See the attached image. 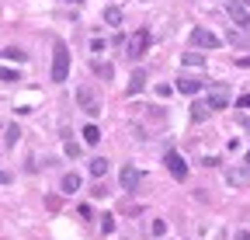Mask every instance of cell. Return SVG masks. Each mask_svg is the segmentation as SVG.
<instances>
[{"mask_svg":"<svg viewBox=\"0 0 250 240\" xmlns=\"http://www.w3.org/2000/svg\"><path fill=\"white\" fill-rule=\"evenodd\" d=\"M70 77V49L62 39L52 42V84H62Z\"/></svg>","mask_w":250,"mask_h":240,"instance_id":"6da1fadb","label":"cell"},{"mask_svg":"<svg viewBox=\"0 0 250 240\" xmlns=\"http://www.w3.org/2000/svg\"><path fill=\"white\" fill-rule=\"evenodd\" d=\"M149 49V28H139V32L129 35V42H125V56L129 59H143Z\"/></svg>","mask_w":250,"mask_h":240,"instance_id":"7a4b0ae2","label":"cell"},{"mask_svg":"<svg viewBox=\"0 0 250 240\" xmlns=\"http://www.w3.org/2000/svg\"><path fill=\"white\" fill-rule=\"evenodd\" d=\"M191 45H195V49H219V45H223V39L198 24V28H191Z\"/></svg>","mask_w":250,"mask_h":240,"instance_id":"3957f363","label":"cell"},{"mask_svg":"<svg viewBox=\"0 0 250 240\" xmlns=\"http://www.w3.org/2000/svg\"><path fill=\"white\" fill-rule=\"evenodd\" d=\"M229 18H233V24H240L243 32H250V11H247V4L243 0H229Z\"/></svg>","mask_w":250,"mask_h":240,"instance_id":"277c9868","label":"cell"},{"mask_svg":"<svg viewBox=\"0 0 250 240\" xmlns=\"http://www.w3.org/2000/svg\"><path fill=\"white\" fill-rule=\"evenodd\" d=\"M77 101H80V108H83L87 115H98V111H101V101L94 98L90 87H77Z\"/></svg>","mask_w":250,"mask_h":240,"instance_id":"5b68a950","label":"cell"},{"mask_svg":"<svg viewBox=\"0 0 250 240\" xmlns=\"http://www.w3.org/2000/svg\"><path fill=\"white\" fill-rule=\"evenodd\" d=\"M164 164H167V171L177 177V181H184V177H188V164H184V157H181V153H174V150H170V153L164 157Z\"/></svg>","mask_w":250,"mask_h":240,"instance_id":"8992f818","label":"cell"},{"mask_svg":"<svg viewBox=\"0 0 250 240\" xmlns=\"http://www.w3.org/2000/svg\"><path fill=\"white\" fill-rule=\"evenodd\" d=\"M118 181H122V188H125V192H136V188H139V181H143V171H136V167L125 164V167H122V174H118Z\"/></svg>","mask_w":250,"mask_h":240,"instance_id":"52a82bcc","label":"cell"},{"mask_svg":"<svg viewBox=\"0 0 250 240\" xmlns=\"http://www.w3.org/2000/svg\"><path fill=\"white\" fill-rule=\"evenodd\" d=\"M208 105H212L215 111H219V108H226V105H229V87H223V84H219L215 91L208 94Z\"/></svg>","mask_w":250,"mask_h":240,"instance_id":"ba28073f","label":"cell"},{"mask_svg":"<svg viewBox=\"0 0 250 240\" xmlns=\"http://www.w3.org/2000/svg\"><path fill=\"white\" fill-rule=\"evenodd\" d=\"M202 87H205V80H195V77H181L177 80V91L181 94H198Z\"/></svg>","mask_w":250,"mask_h":240,"instance_id":"9c48e42d","label":"cell"},{"mask_svg":"<svg viewBox=\"0 0 250 240\" xmlns=\"http://www.w3.org/2000/svg\"><path fill=\"white\" fill-rule=\"evenodd\" d=\"M212 111H215V108H212L208 101H195V105H191V122H205Z\"/></svg>","mask_w":250,"mask_h":240,"instance_id":"30bf717a","label":"cell"},{"mask_svg":"<svg viewBox=\"0 0 250 240\" xmlns=\"http://www.w3.org/2000/svg\"><path fill=\"white\" fill-rule=\"evenodd\" d=\"M59 188L66 192V195L80 192V174H62V181H59Z\"/></svg>","mask_w":250,"mask_h":240,"instance_id":"8fae6325","label":"cell"},{"mask_svg":"<svg viewBox=\"0 0 250 240\" xmlns=\"http://www.w3.org/2000/svg\"><path fill=\"white\" fill-rule=\"evenodd\" d=\"M87 171H90V174H94V177H104V174H108V171H111V164H108V160H104V157H94V160H90V167H87Z\"/></svg>","mask_w":250,"mask_h":240,"instance_id":"7c38bea8","label":"cell"},{"mask_svg":"<svg viewBox=\"0 0 250 240\" xmlns=\"http://www.w3.org/2000/svg\"><path fill=\"white\" fill-rule=\"evenodd\" d=\"M181 63H184V66L202 70V66H205V52H184V56H181Z\"/></svg>","mask_w":250,"mask_h":240,"instance_id":"4fadbf2b","label":"cell"},{"mask_svg":"<svg viewBox=\"0 0 250 240\" xmlns=\"http://www.w3.org/2000/svg\"><path fill=\"white\" fill-rule=\"evenodd\" d=\"M146 87V70H136L132 77H129V94H139Z\"/></svg>","mask_w":250,"mask_h":240,"instance_id":"5bb4252c","label":"cell"},{"mask_svg":"<svg viewBox=\"0 0 250 240\" xmlns=\"http://www.w3.org/2000/svg\"><path fill=\"white\" fill-rule=\"evenodd\" d=\"M18 136H21V129H18V126H7V132H4V150H11V146L18 143Z\"/></svg>","mask_w":250,"mask_h":240,"instance_id":"9a60e30c","label":"cell"},{"mask_svg":"<svg viewBox=\"0 0 250 240\" xmlns=\"http://www.w3.org/2000/svg\"><path fill=\"white\" fill-rule=\"evenodd\" d=\"M226 181H229V185H243V181H250V171H229Z\"/></svg>","mask_w":250,"mask_h":240,"instance_id":"2e32d148","label":"cell"},{"mask_svg":"<svg viewBox=\"0 0 250 240\" xmlns=\"http://www.w3.org/2000/svg\"><path fill=\"white\" fill-rule=\"evenodd\" d=\"M98 139H101V132H98V126H87V129H83V143H87V146H94V143H98Z\"/></svg>","mask_w":250,"mask_h":240,"instance_id":"e0dca14e","label":"cell"},{"mask_svg":"<svg viewBox=\"0 0 250 240\" xmlns=\"http://www.w3.org/2000/svg\"><path fill=\"white\" fill-rule=\"evenodd\" d=\"M104 21L118 28V24H122V11H118V7H108V11H104Z\"/></svg>","mask_w":250,"mask_h":240,"instance_id":"ac0fdd59","label":"cell"},{"mask_svg":"<svg viewBox=\"0 0 250 240\" xmlns=\"http://www.w3.org/2000/svg\"><path fill=\"white\" fill-rule=\"evenodd\" d=\"M4 59H18V63H24V52H21L18 45H7V49H4Z\"/></svg>","mask_w":250,"mask_h":240,"instance_id":"d6986e66","label":"cell"},{"mask_svg":"<svg viewBox=\"0 0 250 240\" xmlns=\"http://www.w3.org/2000/svg\"><path fill=\"white\" fill-rule=\"evenodd\" d=\"M247 35H250V32H236V28H233V32H229L226 39H229L233 45H247Z\"/></svg>","mask_w":250,"mask_h":240,"instance_id":"ffe728a7","label":"cell"},{"mask_svg":"<svg viewBox=\"0 0 250 240\" xmlns=\"http://www.w3.org/2000/svg\"><path fill=\"white\" fill-rule=\"evenodd\" d=\"M94 73L108 80V77H111V66H108V63H94Z\"/></svg>","mask_w":250,"mask_h":240,"instance_id":"44dd1931","label":"cell"},{"mask_svg":"<svg viewBox=\"0 0 250 240\" xmlns=\"http://www.w3.org/2000/svg\"><path fill=\"white\" fill-rule=\"evenodd\" d=\"M153 233H156V237H164V233H167V223H164V219H156V223H153Z\"/></svg>","mask_w":250,"mask_h":240,"instance_id":"7402d4cb","label":"cell"},{"mask_svg":"<svg viewBox=\"0 0 250 240\" xmlns=\"http://www.w3.org/2000/svg\"><path fill=\"white\" fill-rule=\"evenodd\" d=\"M101 219H104V223H101V230H104V233H111V230H115V219H111V216H101Z\"/></svg>","mask_w":250,"mask_h":240,"instance_id":"603a6c76","label":"cell"},{"mask_svg":"<svg viewBox=\"0 0 250 240\" xmlns=\"http://www.w3.org/2000/svg\"><path fill=\"white\" fill-rule=\"evenodd\" d=\"M90 52H104V39H94L90 42Z\"/></svg>","mask_w":250,"mask_h":240,"instance_id":"cb8c5ba5","label":"cell"},{"mask_svg":"<svg viewBox=\"0 0 250 240\" xmlns=\"http://www.w3.org/2000/svg\"><path fill=\"white\" fill-rule=\"evenodd\" d=\"M66 157H80V146L77 143H66Z\"/></svg>","mask_w":250,"mask_h":240,"instance_id":"d4e9b609","label":"cell"},{"mask_svg":"<svg viewBox=\"0 0 250 240\" xmlns=\"http://www.w3.org/2000/svg\"><path fill=\"white\" fill-rule=\"evenodd\" d=\"M233 240H250V233H247V230H236V233H233Z\"/></svg>","mask_w":250,"mask_h":240,"instance_id":"484cf974","label":"cell"},{"mask_svg":"<svg viewBox=\"0 0 250 240\" xmlns=\"http://www.w3.org/2000/svg\"><path fill=\"white\" fill-rule=\"evenodd\" d=\"M70 4H83V0H70Z\"/></svg>","mask_w":250,"mask_h":240,"instance_id":"4316f807","label":"cell"},{"mask_svg":"<svg viewBox=\"0 0 250 240\" xmlns=\"http://www.w3.org/2000/svg\"><path fill=\"white\" fill-rule=\"evenodd\" d=\"M247 164H250V150H247Z\"/></svg>","mask_w":250,"mask_h":240,"instance_id":"83f0119b","label":"cell"}]
</instances>
